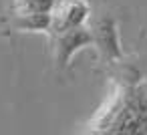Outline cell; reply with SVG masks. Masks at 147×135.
<instances>
[{
	"label": "cell",
	"mask_w": 147,
	"mask_h": 135,
	"mask_svg": "<svg viewBox=\"0 0 147 135\" xmlns=\"http://www.w3.org/2000/svg\"><path fill=\"white\" fill-rule=\"evenodd\" d=\"M59 0H12V14H53Z\"/></svg>",
	"instance_id": "5b68a950"
},
{
	"label": "cell",
	"mask_w": 147,
	"mask_h": 135,
	"mask_svg": "<svg viewBox=\"0 0 147 135\" xmlns=\"http://www.w3.org/2000/svg\"><path fill=\"white\" fill-rule=\"evenodd\" d=\"M95 47H99V51L107 57V59H121L123 51H121V43H119V32H117V22L113 16H103L99 18L95 30Z\"/></svg>",
	"instance_id": "3957f363"
},
{
	"label": "cell",
	"mask_w": 147,
	"mask_h": 135,
	"mask_svg": "<svg viewBox=\"0 0 147 135\" xmlns=\"http://www.w3.org/2000/svg\"><path fill=\"white\" fill-rule=\"evenodd\" d=\"M135 133H147V113L137 115V121H135Z\"/></svg>",
	"instance_id": "52a82bcc"
},
{
	"label": "cell",
	"mask_w": 147,
	"mask_h": 135,
	"mask_svg": "<svg viewBox=\"0 0 147 135\" xmlns=\"http://www.w3.org/2000/svg\"><path fill=\"white\" fill-rule=\"evenodd\" d=\"M91 14V8L87 4V0H61L57 2L53 10V28L51 32H63L69 28L85 26L87 18Z\"/></svg>",
	"instance_id": "7a4b0ae2"
},
{
	"label": "cell",
	"mask_w": 147,
	"mask_h": 135,
	"mask_svg": "<svg viewBox=\"0 0 147 135\" xmlns=\"http://www.w3.org/2000/svg\"><path fill=\"white\" fill-rule=\"evenodd\" d=\"M125 105L137 115L147 113V83H139V85L131 87L125 97Z\"/></svg>",
	"instance_id": "8992f818"
},
{
	"label": "cell",
	"mask_w": 147,
	"mask_h": 135,
	"mask_svg": "<svg viewBox=\"0 0 147 135\" xmlns=\"http://www.w3.org/2000/svg\"><path fill=\"white\" fill-rule=\"evenodd\" d=\"M10 28L18 32H51L53 14H12Z\"/></svg>",
	"instance_id": "277c9868"
},
{
	"label": "cell",
	"mask_w": 147,
	"mask_h": 135,
	"mask_svg": "<svg viewBox=\"0 0 147 135\" xmlns=\"http://www.w3.org/2000/svg\"><path fill=\"white\" fill-rule=\"evenodd\" d=\"M89 47H95V34L87 26H77V28L57 32L55 34V61L61 69H65L77 53Z\"/></svg>",
	"instance_id": "6da1fadb"
}]
</instances>
